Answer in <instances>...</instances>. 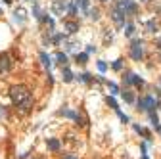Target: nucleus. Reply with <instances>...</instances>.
<instances>
[{
  "instance_id": "obj_3",
  "label": "nucleus",
  "mask_w": 161,
  "mask_h": 159,
  "mask_svg": "<svg viewBox=\"0 0 161 159\" xmlns=\"http://www.w3.org/2000/svg\"><path fill=\"white\" fill-rule=\"evenodd\" d=\"M153 107H157V100L153 98V96H146V98H142V100H138V109L152 111Z\"/></svg>"
},
{
  "instance_id": "obj_16",
  "label": "nucleus",
  "mask_w": 161,
  "mask_h": 159,
  "mask_svg": "<svg viewBox=\"0 0 161 159\" xmlns=\"http://www.w3.org/2000/svg\"><path fill=\"white\" fill-rule=\"evenodd\" d=\"M133 33H134V25H133V23H127V27H125V35H127V37H130Z\"/></svg>"
},
{
  "instance_id": "obj_27",
  "label": "nucleus",
  "mask_w": 161,
  "mask_h": 159,
  "mask_svg": "<svg viewBox=\"0 0 161 159\" xmlns=\"http://www.w3.org/2000/svg\"><path fill=\"white\" fill-rule=\"evenodd\" d=\"M102 2H106V0H102Z\"/></svg>"
},
{
  "instance_id": "obj_4",
  "label": "nucleus",
  "mask_w": 161,
  "mask_h": 159,
  "mask_svg": "<svg viewBox=\"0 0 161 159\" xmlns=\"http://www.w3.org/2000/svg\"><path fill=\"white\" fill-rule=\"evenodd\" d=\"M144 56V48H142V40H133V44H130V57L136 61H140Z\"/></svg>"
},
{
  "instance_id": "obj_13",
  "label": "nucleus",
  "mask_w": 161,
  "mask_h": 159,
  "mask_svg": "<svg viewBox=\"0 0 161 159\" xmlns=\"http://www.w3.org/2000/svg\"><path fill=\"white\" fill-rule=\"evenodd\" d=\"M75 60H77V63H86L88 61V54H77Z\"/></svg>"
},
{
  "instance_id": "obj_26",
  "label": "nucleus",
  "mask_w": 161,
  "mask_h": 159,
  "mask_svg": "<svg viewBox=\"0 0 161 159\" xmlns=\"http://www.w3.org/2000/svg\"><path fill=\"white\" fill-rule=\"evenodd\" d=\"M4 2H6V4H10V2H12V0H4Z\"/></svg>"
},
{
  "instance_id": "obj_17",
  "label": "nucleus",
  "mask_w": 161,
  "mask_h": 159,
  "mask_svg": "<svg viewBox=\"0 0 161 159\" xmlns=\"http://www.w3.org/2000/svg\"><path fill=\"white\" fill-rule=\"evenodd\" d=\"M155 29H157L155 21H150V23H148V31H150V33H155Z\"/></svg>"
},
{
  "instance_id": "obj_21",
  "label": "nucleus",
  "mask_w": 161,
  "mask_h": 159,
  "mask_svg": "<svg viewBox=\"0 0 161 159\" xmlns=\"http://www.w3.org/2000/svg\"><path fill=\"white\" fill-rule=\"evenodd\" d=\"M107 86H109V90H111V94H117V84H113V83H107Z\"/></svg>"
},
{
  "instance_id": "obj_5",
  "label": "nucleus",
  "mask_w": 161,
  "mask_h": 159,
  "mask_svg": "<svg viewBox=\"0 0 161 159\" xmlns=\"http://www.w3.org/2000/svg\"><path fill=\"white\" fill-rule=\"evenodd\" d=\"M12 67H13V61H12L10 54H0V73H6Z\"/></svg>"
},
{
  "instance_id": "obj_20",
  "label": "nucleus",
  "mask_w": 161,
  "mask_h": 159,
  "mask_svg": "<svg viewBox=\"0 0 161 159\" xmlns=\"http://www.w3.org/2000/svg\"><path fill=\"white\" fill-rule=\"evenodd\" d=\"M80 81H84V83H90V81H92V77H90L88 73H83V75H80Z\"/></svg>"
},
{
  "instance_id": "obj_15",
  "label": "nucleus",
  "mask_w": 161,
  "mask_h": 159,
  "mask_svg": "<svg viewBox=\"0 0 161 159\" xmlns=\"http://www.w3.org/2000/svg\"><path fill=\"white\" fill-rule=\"evenodd\" d=\"M40 60H42V63H44V67H50V63H52V61H50V57L44 52H40Z\"/></svg>"
},
{
  "instance_id": "obj_7",
  "label": "nucleus",
  "mask_w": 161,
  "mask_h": 159,
  "mask_svg": "<svg viewBox=\"0 0 161 159\" xmlns=\"http://www.w3.org/2000/svg\"><path fill=\"white\" fill-rule=\"evenodd\" d=\"M63 27L67 29V33H77L79 31V23H75V21H65Z\"/></svg>"
},
{
  "instance_id": "obj_25",
  "label": "nucleus",
  "mask_w": 161,
  "mask_h": 159,
  "mask_svg": "<svg viewBox=\"0 0 161 159\" xmlns=\"http://www.w3.org/2000/svg\"><path fill=\"white\" fill-rule=\"evenodd\" d=\"M0 117H6V111L2 109V107H0Z\"/></svg>"
},
{
  "instance_id": "obj_12",
  "label": "nucleus",
  "mask_w": 161,
  "mask_h": 159,
  "mask_svg": "<svg viewBox=\"0 0 161 159\" xmlns=\"http://www.w3.org/2000/svg\"><path fill=\"white\" fill-rule=\"evenodd\" d=\"M56 60H58V63H60L62 67H65V63H67V56H65V54H62V52H60V54L56 56Z\"/></svg>"
},
{
  "instance_id": "obj_23",
  "label": "nucleus",
  "mask_w": 161,
  "mask_h": 159,
  "mask_svg": "<svg viewBox=\"0 0 161 159\" xmlns=\"http://www.w3.org/2000/svg\"><path fill=\"white\" fill-rule=\"evenodd\" d=\"M113 69H115V71H119V69H121V60H115V63H113Z\"/></svg>"
},
{
  "instance_id": "obj_1",
  "label": "nucleus",
  "mask_w": 161,
  "mask_h": 159,
  "mask_svg": "<svg viewBox=\"0 0 161 159\" xmlns=\"http://www.w3.org/2000/svg\"><path fill=\"white\" fill-rule=\"evenodd\" d=\"M10 98H12V102L21 109V113H27L31 109V105H33V96H31V92H29V88L23 86V84L12 86L10 88Z\"/></svg>"
},
{
  "instance_id": "obj_19",
  "label": "nucleus",
  "mask_w": 161,
  "mask_h": 159,
  "mask_svg": "<svg viewBox=\"0 0 161 159\" xmlns=\"http://www.w3.org/2000/svg\"><path fill=\"white\" fill-rule=\"evenodd\" d=\"M88 13H90V17H92V19H98V17H100V16H98L100 12H98L96 8H94V10H88Z\"/></svg>"
},
{
  "instance_id": "obj_18",
  "label": "nucleus",
  "mask_w": 161,
  "mask_h": 159,
  "mask_svg": "<svg viewBox=\"0 0 161 159\" xmlns=\"http://www.w3.org/2000/svg\"><path fill=\"white\" fill-rule=\"evenodd\" d=\"M107 104H109V105H111V107H113V109H115V111H119V107H117V102H115V100H113V98H107Z\"/></svg>"
},
{
  "instance_id": "obj_8",
  "label": "nucleus",
  "mask_w": 161,
  "mask_h": 159,
  "mask_svg": "<svg viewBox=\"0 0 161 159\" xmlns=\"http://www.w3.org/2000/svg\"><path fill=\"white\" fill-rule=\"evenodd\" d=\"M46 146H48V150H50V151H58V150H60V140L50 138V140L46 142Z\"/></svg>"
},
{
  "instance_id": "obj_24",
  "label": "nucleus",
  "mask_w": 161,
  "mask_h": 159,
  "mask_svg": "<svg viewBox=\"0 0 161 159\" xmlns=\"http://www.w3.org/2000/svg\"><path fill=\"white\" fill-rule=\"evenodd\" d=\"M63 159H77V157H75V155H71V153H69V155H63Z\"/></svg>"
},
{
  "instance_id": "obj_22",
  "label": "nucleus",
  "mask_w": 161,
  "mask_h": 159,
  "mask_svg": "<svg viewBox=\"0 0 161 159\" xmlns=\"http://www.w3.org/2000/svg\"><path fill=\"white\" fill-rule=\"evenodd\" d=\"M98 69L102 71V73H104V71L107 69V65H106V63H104V61H98Z\"/></svg>"
},
{
  "instance_id": "obj_10",
  "label": "nucleus",
  "mask_w": 161,
  "mask_h": 159,
  "mask_svg": "<svg viewBox=\"0 0 161 159\" xmlns=\"http://www.w3.org/2000/svg\"><path fill=\"white\" fill-rule=\"evenodd\" d=\"M58 115H65V117L75 119V121H77V117H79V115H77L75 111H69V109H60V111H58Z\"/></svg>"
},
{
  "instance_id": "obj_14",
  "label": "nucleus",
  "mask_w": 161,
  "mask_h": 159,
  "mask_svg": "<svg viewBox=\"0 0 161 159\" xmlns=\"http://www.w3.org/2000/svg\"><path fill=\"white\" fill-rule=\"evenodd\" d=\"M75 4L83 10H88V0H75Z\"/></svg>"
},
{
  "instance_id": "obj_11",
  "label": "nucleus",
  "mask_w": 161,
  "mask_h": 159,
  "mask_svg": "<svg viewBox=\"0 0 161 159\" xmlns=\"http://www.w3.org/2000/svg\"><path fill=\"white\" fill-rule=\"evenodd\" d=\"M123 98H125V102H129V104L134 102V94L130 92V90H125V92H123Z\"/></svg>"
},
{
  "instance_id": "obj_2",
  "label": "nucleus",
  "mask_w": 161,
  "mask_h": 159,
  "mask_svg": "<svg viewBox=\"0 0 161 159\" xmlns=\"http://www.w3.org/2000/svg\"><path fill=\"white\" fill-rule=\"evenodd\" d=\"M69 10H71V0H56L52 4V12L56 16H63V13L69 12Z\"/></svg>"
},
{
  "instance_id": "obj_9",
  "label": "nucleus",
  "mask_w": 161,
  "mask_h": 159,
  "mask_svg": "<svg viewBox=\"0 0 161 159\" xmlns=\"http://www.w3.org/2000/svg\"><path fill=\"white\" fill-rule=\"evenodd\" d=\"M62 75H63V81H65V83H71V81H73V73H71L67 67H62Z\"/></svg>"
},
{
  "instance_id": "obj_6",
  "label": "nucleus",
  "mask_w": 161,
  "mask_h": 159,
  "mask_svg": "<svg viewBox=\"0 0 161 159\" xmlns=\"http://www.w3.org/2000/svg\"><path fill=\"white\" fill-rule=\"evenodd\" d=\"M117 6H119L121 10H125L127 16H129V13H136V4L133 2V0H119Z\"/></svg>"
}]
</instances>
